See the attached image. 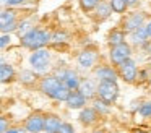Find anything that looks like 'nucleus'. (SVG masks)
Returning <instances> with one entry per match:
<instances>
[{"mask_svg": "<svg viewBox=\"0 0 151 133\" xmlns=\"http://www.w3.org/2000/svg\"><path fill=\"white\" fill-rule=\"evenodd\" d=\"M50 39V34L46 31H39V29H31L28 34L23 36L21 39V44L24 47H29V49H39L42 45H46Z\"/></svg>", "mask_w": 151, "mask_h": 133, "instance_id": "obj_1", "label": "nucleus"}, {"mask_svg": "<svg viewBox=\"0 0 151 133\" xmlns=\"http://www.w3.org/2000/svg\"><path fill=\"white\" fill-rule=\"evenodd\" d=\"M98 94L104 104H112L119 94V88L115 81H101L98 86Z\"/></svg>", "mask_w": 151, "mask_h": 133, "instance_id": "obj_2", "label": "nucleus"}, {"mask_svg": "<svg viewBox=\"0 0 151 133\" xmlns=\"http://www.w3.org/2000/svg\"><path fill=\"white\" fill-rule=\"evenodd\" d=\"M130 47H128L125 42H122V44H119V45H114L112 47V52H111V58H112V62L114 63H117V65H120L122 62H125V60H128V57H130Z\"/></svg>", "mask_w": 151, "mask_h": 133, "instance_id": "obj_3", "label": "nucleus"}, {"mask_svg": "<svg viewBox=\"0 0 151 133\" xmlns=\"http://www.w3.org/2000/svg\"><path fill=\"white\" fill-rule=\"evenodd\" d=\"M62 86H63V81L59 80L57 76H47V78H44L42 83H41V89H42L47 96H52V94Z\"/></svg>", "mask_w": 151, "mask_h": 133, "instance_id": "obj_4", "label": "nucleus"}, {"mask_svg": "<svg viewBox=\"0 0 151 133\" xmlns=\"http://www.w3.org/2000/svg\"><path fill=\"white\" fill-rule=\"evenodd\" d=\"M29 62H31V65H33L34 68H39V70H42V68L46 67L47 63H49V52L44 50V49H41V50L34 52V54L31 55Z\"/></svg>", "mask_w": 151, "mask_h": 133, "instance_id": "obj_5", "label": "nucleus"}, {"mask_svg": "<svg viewBox=\"0 0 151 133\" xmlns=\"http://www.w3.org/2000/svg\"><path fill=\"white\" fill-rule=\"evenodd\" d=\"M59 80H62L65 83V86L68 88L70 91H75L80 88V81H78V76H76L73 71H60L59 73Z\"/></svg>", "mask_w": 151, "mask_h": 133, "instance_id": "obj_6", "label": "nucleus"}, {"mask_svg": "<svg viewBox=\"0 0 151 133\" xmlns=\"http://www.w3.org/2000/svg\"><path fill=\"white\" fill-rule=\"evenodd\" d=\"M119 67H120V75L124 76V80L133 81L135 78H137V67H135V63L130 60V58L125 60V62H122Z\"/></svg>", "mask_w": 151, "mask_h": 133, "instance_id": "obj_7", "label": "nucleus"}, {"mask_svg": "<svg viewBox=\"0 0 151 133\" xmlns=\"http://www.w3.org/2000/svg\"><path fill=\"white\" fill-rule=\"evenodd\" d=\"M44 125H46V120L41 115H33L28 119L26 122V130L31 133H39L41 130H44Z\"/></svg>", "mask_w": 151, "mask_h": 133, "instance_id": "obj_8", "label": "nucleus"}, {"mask_svg": "<svg viewBox=\"0 0 151 133\" xmlns=\"http://www.w3.org/2000/svg\"><path fill=\"white\" fill-rule=\"evenodd\" d=\"M143 24V15L141 13H132L127 19H125V29L127 31H137V29L141 28Z\"/></svg>", "mask_w": 151, "mask_h": 133, "instance_id": "obj_9", "label": "nucleus"}, {"mask_svg": "<svg viewBox=\"0 0 151 133\" xmlns=\"http://www.w3.org/2000/svg\"><path fill=\"white\" fill-rule=\"evenodd\" d=\"M0 28H2V31L7 32V31H12V29H15L17 26H15V15L13 12H2V15H0Z\"/></svg>", "mask_w": 151, "mask_h": 133, "instance_id": "obj_10", "label": "nucleus"}, {"mask_svg": "<svg viewBox=\"0 0 151 133\" xmlns=\"http://www.w3.org/2000/svg\"><path fill=\"white\" fill-rule=\"evenodd\" d=\"M60 127H62V122H60L59 117L55 115H49L46 119V125H44V130L47 133H59Z\"/></svg>", "mask_w": 151, "mask_h": 133, "instance_id": "obj_11", "label": "nucleus"}, {"mask_svg": "<svg viewBox=\"0 0 151 133\" xmlns=\"http://www.w3.org/2000/svg\"><path fill=\"white\" fill-rule=\"evenodd\" d=\"M96 76H98L101 81H115L117 80V73L109 67L98 68V70H96Z\"/></svg>", "mask_w": 151, "mask_h": 133, "instance_id": "obj_12", "label": "nucleus"}, {"mask_svg": "<svg viewBox=\"0 0 151 133\" xmlns=\"http://www.w3.org/2000/svg\"><path fill=\"white\" fill-rule=\"evenodd\" d=\"M85 101H86V97L83 96L81 93H75V91H73V93L70 94V97L67 99V104H68L70 109H80V107H83Z\"/></svg>", "mask_w": 151, "mask_h": 133, "instance_id": "obj_13", "label": "nucleus"}, {"mask_svg": "<svg viewBox=\"0 0 151 133\" xmlns=\"http://www.w3.org/2000/svg\"><path fill=\"white\" fill-rule=\"evenodd\" d=\"M78 63L85 68H89L94 63V54H93V52H88V50L81 52V54L78 55Z\"/></svg>", "mask_w": 151, "mask_h": 133, "instance_id": "obj_14", "label": "nucleus"}, {"mask_svg": "<svg viewBox=\"0 0 151 133\" xmlns=\"http://www.w3.org/2000/svg\"><path fill=\"white\" fill-rule=\"evenodd\" d=\"M13 75H15L13 68H12L10 65H7V63L2 62V65H0V80H2V83L10 81L12 78H13Z\"/></svg>", "mask_w": 151, "mask_h": 133, "instance_id": "obj_15", "label": "nucleus"}, {"mask_svg": "<svg viewBox=\"0 0 151 133\" xmlns=\"http://www.w3.org/2000/svg\"><path fill=\"white\" fill-rule=\"evenodd\" d=\"M146 37H148V34H146V29L145 28H140V29L132 32V42H133V44L143 45L145 42H146Z\"/></svg>", "mask_w": 151, "mask_h": 133, "instance_id": "obj_16", "label": "nucleus"}, {"mask_svg": "<svg viewBox=\"0 0 151 133\" xmlns=\"http://www.w3.org/2000/svg\"><path fill=\"white\" fill-rule=\"evenodd\" d=\"M96 119H98V114H96L94 109H85L81 114H80V120H81L83 123H86V125L96 122Z\"/></svg>", "mask_w": 151, "mask_h": 133, "instance_id": "obj_17", "label": "nucleus"}, {"mask_svg": "<svg viewBox=\"0 0 151 133\" xmlns=\"http://www.w3.org/2000/svg\"><path fill=\"white\" fill-rule=\"evenodd\" d=\"M94 91H98V88H94V84H93L91 81H86V83L80 84V93L85 97H91L93 94H94Z\"/></svg>", "mask_w": 151, "mask_h": 133, "instance_id": "obj_18", "label": "nucleus"}, {"mask_svg": "<svg viewBox=\"0 0 151 133\" xmlns=\"http://www.w3.org/2000/svg\"><path fill=\"white\" fill-rule=\"evenodd\" d=\"M124 39H125L124 31H114V32H111V36H109V42H111L112 45L122 44V42H124Z\"/></svg>", "mask_w": 151, "mask_h": 133, "instance_id": "obj_19", "label": "nucleus"}, {"mask_svg": "<svg viewBox=\"0 0 151 133\" xmlns=\"http://www.w3.org/2000/svg\"><path fill=\"white\" fill-rule=\"evenodd\" d=\"M127 5H128L127 0H111V6H112V10H114V12H117V13L125 12Z\"/></svg>", "mask_w": 151, "mask_h": 133, "instance_id": "obj_20", "label": "nucleus"}, {"mask_svg": "<svg viewBox=\"0 0 151 133\" xmlns=\"http://www.w3.org/2000/svg\"><path fill=\"white\" fill-rule=\"evenodd\" d=\"M111 8H112V6H109L107 3H98V6H96L98 15L101 16V18H107L109 13H111Z\"/></svg>", "mask_w": 151, "mask_h": 133, "instance_id": "obj_21", "label": "nucleus"}, {"mask_svg": "<svg viewBox=\"0 0 151 133\" xmlns=\"http://www.w3.org/2000/svg\"><path fill=\"white\" fill-rule=\"evenodd\" d=\"M31 24H33V21L31 19H26V21L20 23V26H18V31H20V34H28V31L31 29Z\"/></svg>", "mask_w": 151, "mask_h": 133, "instance_id": "obj_22", "label": "nucleus"}, {"mask_svg": "<svg viewBox=\"0 0 151 133\" xmlns=\"http://www.w3.org/2000/svg\"><path fill=\"white\" fill-rule=\"evenodd\" d=\"M80 2H81V6L85 10H93L94 6H98L99 0H80Z\"/></svg>", "mask_w": 151, "mask_h": 133, "instance_id": "obj_23", "label": "nucleus"}, {"mask_svg": "<svg viewBox=\"0 0 151 133\" xmlns=\"http://www.w3.org/2000/svg\"><path fill=\"white\" fill-rule=\"evenodd\" d=\"M140 114L143 117H151V102H145L140 107Z\"/></svg>", "mask_w": 151, "mask_h": 133, "instance_id": "obj_24", "label": "nucleus"}, {"mask_svg": "<svg viewBox=\"0 0 151 133\" xmlns=\"http://www.w3.org/2000/svg\"><path fill=\"white\" fill-rule=\"evenodd\" d=\"M59 133H75V130H73V127L68 125V123H62V127H60Z\"/></svg>", "mask_w": 151, "mask_h": 133, "instance_id": "obj_25", "label": "nucleus"}, {"mask_svg": "<svg viewBox=\"0 0 151 133\" xmlns=\"http://www.w3.org/2000/svg\"><path fill=\"white\" fill-rule=\"evenodd\" d=\"M23 81H26V83H29V81H33V78H34V75L33 73H29V71H23Z\"/></svg>", "mask_w": 151, "mask_h": 133, "instance_id": "obj_26", "label": "nucleus"}, {"mask_svg": "<svg viewBox=\"0 0 151 133\" xmlns=\"http://www.w3.org/2000/svg\"><path fill=\"white\" fill-rule=\"evenodd\" d=\"M4 3H7V5H21V3H24V0H4Z\"/></svg>", "mask_w": 151, "mask_h": 133, "instance_id": "obj_27", "label": "nucleus"}, {"mask_svg": "<svg viewBox=\"0 0 151 133\" xmlns=\"http://www.w3.org/2000/svg\"><path fill=\"white\" fill-rule=\"evenodd\" d=\"M0 39H2V41H0V45H2V49H4L5 45H7V42H10V37H8V36H5V34L2 36Z\"/></svg>", "mask_w": 151, "mask_h": 133, "instance_id": "obj_28", "label": "nucleus"}, {"mask_svg": "<svg viewBox=\"0 0 151 133\" xmlns=\"http://www.w3.org/2000/svg\"><path fill=\"white\" fill-rule=\"evenodd\" d=\"M0 128H2V133H7L8 132V130H7V120H5V119L0 120Z\"/></svg>", "mask_w": 151, "mask_h": 133, "instance_id": "obj_29", "label": "nucleus"}, {"mask_svg": "<svg viewBox=\"0 0 151 133\" xmlns=\"http://www.w3.org/2000/svg\"><path fill=\"white\" fill-rule=\"evenodd\" d=\"M65 37H67V36L63 34V32H62V34H60V32H57V34L54 36V39H55V41H65Z\"/></svg>", "mask_w": 151, "mask_h": 133, "instance_id": "obj_30", "label": "nucleus"}, {"mask_svg": "<svg viewBox=\"0 0 151 133\" xmlns=\"http://www.w3.org/2000/svg\"><path fill=\"white\" fill-rule=\"evenodd\" d=\"M145 29H146V34H148V37H151V21L148 23L146 26H145Z\"/></svg>", "mask_w": 151, "mask_h": 133, "instance_id": "obj_31", "label": "nucleus"}, {"mask_svg": "<svg viewBox=\"0 0 151 133\" xmlns=\"http://www.w3.org/2000/svg\"><path fill=\"white\" fill-rule=\"evenodd\" d=\"M128 5H133V3H137V0H127Z\"/></svg>", "mask_w": 151, "mask_h": 133, "instance_id": "obj_32", "label": "nucleus"}, {"mask_svg": "<svg viewBox=\"0 0 151 133\" xmlns=\"http://www.w3.org/2000/svg\"><path fill=\"white\" fill-rule=\"evenodd\" d=\"M7 133H18V132H17V130H8Z\"/></svg>", "mask_w": 151, "mask_h": 133, "instance_id": "obj_33", "label": "nucleus"}, {"mask_svg": "<svg viewBox=\"0 0 151 133\" xmlns=\"http://www.w3.org/2000/svg\"><path fill=\"white\" fill-rule=\"evenodd\" d=\"M146 49H148V52L151 54V44H150V45H146Z\"/></svg>", "mask_w": 151, "mask_h": 133, "instance_id": "obj_34", "label": "nucleus"}, {"mask_svg": "<svg viewBox=\"0 0 151 133\" xmlns=\"http://www.w3.org/2000/svg\"><path fill=\"white\" fill-rule=\"evenodd\" d=\"M133 133H145V132H140V130H138V132H133Z\"/></svg>", "mask_w": 151, "mask_h": 133, "instance_id": "obj_35", "label": "nucleus"}, {"mask_svg": "<svg viewBox=\"0 0 151 133\" xmlns=\"http://www.w3.org/2000/svg\"><path fill=\"white\" fill-rule=\"evenodd\" d=\"M94 133H102V132H94Z\"/></svg>", "mask_w": 151, "mask_h": 133, "instance_id": "obj_36", "label": "nucleus"}, {"mask_svg": "<svg viewBox=\"0 0 151 133\" xmlns=\"http://www.w3.org/2000/svg\"><path fill=\"white\" fill-rule=\"evenodd\" d=\"M150 81H151V76H150Z\"/></svg>", "mask_w": 151, "mask_h": 133, "instance_id": "obj_37", "label": "nucleus"}]
</instances>
